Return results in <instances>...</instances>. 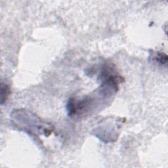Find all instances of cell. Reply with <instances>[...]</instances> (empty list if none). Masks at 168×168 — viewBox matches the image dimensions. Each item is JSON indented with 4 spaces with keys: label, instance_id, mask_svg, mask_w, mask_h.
Listing matches in <instances>:
<instances>
[{
    "label": "cell",
    "instance_id": "1",
    "mask_svg": "<svg viewBox=\"0 0 168 168\" xmlns=\"http://www.w3.org/2000/svg\"><path fill=\"white\" fill-rule=\"evenodd\" d=\"M10 94V89L7 85H3L1 83V104L6 101Z\"/></svg>",
    "mask_w": 168,
    "mask_h": 168
},
{
    "label": "cell",
    "instance_id": "2",
    "mask_svg": "<svg viewBox=\"0 0 168 168\" xmlns=\"http://www.w3.org/2000/svg\"><path fill=\"white\" fill-rule=\"evenodd\" d=\"M157 61H158L161 64H166L167 56L165 54H162V53H158L157 57H156Z\"/></svg>",
    "mask_w": 168,
    "mask_h": 168
}]
</instances>
